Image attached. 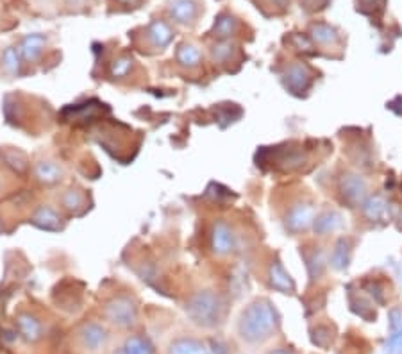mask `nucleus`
Segmentation results:
<instances>
[{
  "instance_id": "obj_25",
  "label": "nucleus",
  "mask_w": 402,
  "mask_h": 354,
  "mask_svg": "<svg viewBox=\"0 0 402 354\" xmlns=\"http://www.w3.org/2000/svg\"><path fill=\"white\" fill-rule=\"evenodd\" d=\"M348 263V249L345 240H339L338 245H336L335 252H333V265L336 269H345Z\"/></svg>"
},
{
  "instance_id": "obj_14",
  "label": "nucleus",
  "mask_w": 402,
  "mask_h": 354,
  "mask_svg": "<svg viewBox=\"0 0 402 354\" xmlns=\"http://www.w3.org/2000/svg\"><path fill=\"white\" fill-rule=\"evenodd\" d=\"M154 345L148 340L147 336L142 335H129L122 342L116 354H154Z\"/></svg>"
},
{
  "instance_id": "obj_24",
  "label": "nucleus",
  "mask_w": 402,
  "mask_h": 354,
  "mask_svg": "<svg viewBox=\"0 0 402 354\" xmlns=\"http://www.w3.org/2000/svg\"><path fill=\"white\" fill-rule=\"evenodd\" d=\"M133 67H134L133 58H129V56H122V58L113 61L111 70H109V72H111V76L116 77V79H122V77L129 76Z\"/></svg>"
},
{
  "instance_id": "obj_28",
  "label": "nucleus",
  "mask_w": 402,
  "mask_h": 354,
  "mask_svg": "<svg viewBox=\"0 0 402 354\" xmlns=\"http://www.w3.org/2000/svg\"><path fill=\"white\" fill-rule=\"evenodd\" d=\"M388 354H402V329L395 331L388 344Z\"/></svg>"
},
{
  "instance_id": "obj_1",
  "label": "nucleus",
  "mask_w": 402,
  "mask_h": 354,
  "mask_svg": "<svg viewBox=\"0 0 402 354\" xmlns=\"http://www.w3.org/2000/svg\"><path fill=\"white\" fill-rule=\"evenodd\" d=\"M279 326V315L272 302L267 299L254 300L247 306L238 320V333L249 344H259L276 333Z\"/></svg>"
},
{
  "instance_id": "obj_11",
  "label": "nucleus",
  "mask_w": 402,
  "mask_h": 354,
  "mask_svg": "<svg viewBox=\"0 0 402 354\" xmlns=\"http://www.w3.org/2000/svg\"><path fill=\"white\" fill-rule=\"evenodd\" d=\"M34 175L40 183L52 186V184H58L63 179L65 172H63V166L58 162L41 159V162H38L34 165Z\"/></svg>"
},
{
  "instance_id": "obj_27",
  "label": "nucleus",
  "mask_w": 402,
  "mask_h": 354,
  "mask_svg": "<svg viewBox=\"0 0 402 354\" xmlns=\"http://www.w3.org/2000/svg\"><path fill=\"white\" fill-rule=\"evenodd\" d=\"M232 49L229 43H219V45H214L213 49V58L214 61H225V59L231 56Z\"/></svg>"
},
{
  "instance_id": "obj_18",
  "label": "nucleus",
  "mask_w": 402,
  "mask_h": 354,
  "mask_svg": "<svg viewBox=\"0 0 402 354\" xmlns=\"http://www.w3.org/2000/svg\"><path fill=\"white\" fill-rule=\"evenodd\" d=\"M177 63L184 68H195L201 65L202 54L201 50L197 49L192 43H183V45L177 49V54H175Z\"/></svg>"
},
{
  "instance_id": "obj_29",
  "label": "nucleus",
  "mask_w": 402,
  "mask_h": 354,
  "mask_svg": "<svg viewBox=\"0 0 402 354\" xmlns=\"http://www.w3.org/2000/svg\"><path fill=\"white\" fill-rule=\"evenodd\" d=\"M315 267H317V276H320L322 267H324V254L322 252H315L313 260H309V274L315 270Z\"/></svg>"
},
{
  "instance_id": "obj_22",
  "label": "nucleus",
  "mask_w": 402,
  "mask_h": 354,
  "mask_svg": "<svg viewBox=\"0 0 402 354\" xmlns=\"http://www.w3.org/2000/svg\"><path fill=\"white\" fill-rule=\"evenodd\" d=\"M238 29V22L229 14H222L216 23H214V36H219L220 40H225V38L232 36Z\"/></svg>"
},
{
  "instance_id": "obj_15",
  "label": "nucleus",
  "mask_w": 402,
  "mask_h": 354,
  "mask_svg": "<svg viewBox=\"0 0 402 354\" xmlns=\"http://www.w3.org/2000/svg\"><path fill=\"white\" fill-rule=\"evenodd\" d=\"M168 354H208V349L202 342L195 340V338H188V336H181L175 338L168 344Z\"/></svg>"
},
{
  "instance_id": "obj_16",
  "label": "nucleus",
  "mask_w": 402,
  "mask_h": 354,
  "mask_svg": "<svg viewBox=\"0 0 402 354\" xmlns=\"http://www.w3.org/2000/svg\"><path fill=\"white\" fill-rule=\"evenodd\" d=\"M342 192H344V197L353 204H359L365 197L366 186L363 183V179H359L357 175H345L344 181H342Z\"/></svg>"
},
{
  "instance_id": "obj_10",
  "label": "nucleus",
  "mask_w": 402,
  "mask_h": 354,
  "mask_svg": "<svg viewBox=\"0 0 402 354\" xmlns=\"http://www.w3.org/2000/svg\"><path fill=\"white\" fill-rule=\"evenodd\" d=\"M147 38L150 41V45L154 49L163 50L165 47H168L174 40V31L170 27L168 23L163 22V20H152L150 25L147 29Z\"/></svg>"
},
{
  "instance_id": "obj_9",
  "label": "nucleus",
  "mask_w": 402,
  "mask_h": 354,
  "mask_svg": "<svg viewBox=\"0 0 402 354\" xmlns=\"http://www.w3.org/2000/svg\"><path fill=\"white\" fill-rule=\"evenodd\" d=\"M45 45H47V38L40 34V32H34V34H27L25 38H22L20 45H18V52H20L23 61L32 63V61L40 58Z\"/></svg>"
},
{
  "instance_id": "obj_2",
  "label": "nucleus",
  "mask_w": 402,
  "mask_h": 354,
  "mask_svg": "<svg viewBox=\"0 0 402 354\" xmlns=\"http://www.w3.org/2000/svg\"><path fill=\"white\" fill-rule=\"evenodd\" d=\"M184 311H186V317L195 326L211 329V327H216L223 320L225 302H223L222 296L214 290H201L195 291L186 300Z\"/></svg>"
},
{
  "instance_id": "obj_8",
  "label": "nucleus",
  "mask_w": 402,
  "mask_h": 354,
  "mask_svg": "<svg viewBox=\"0 0 402 354\" xmlns=\"http://www.w3.org/2000/svg\"><path fill=\"white\" fill-rule=\"evenodd\" d=\"M36 228L43 229V231H59L63 229V217L59 215L58 210L52 206H40L32 213L31 219Z\"/></svg>"
},
{
  "instance_id": "obj_30",
  "label": "nucleus",
  "mask_w": 402,
  "mask_h": 354,
  "mask_svg": "<svg viewBox=\"0 0 402 354\" xmlns=\"http://www.w3.org/2000/svg\"><path fill=\"white\" fill-rule=\"evenodd\" d=\"M68 4L70 5H80V4H85V0H67Z\"/></svg>"
},
{
  "instance_id": "obj_21",
  "label": "nucleus",
  "mask_w": 402,
  "mask_h": 354,
  "mask_svg": "<svg viewBox=\"0 0 402 354\" xmlns=\"http://www.w3.org/2000/svg\"><path fill=\"white\" fill-rule=\"evenodd\" d=\"M22 56L18 52V47H8L2 52V68L9 76H18L20 68H22Z\"/></svg>"
},
{
  "instance_id": "obj_4",
  "label": "nucleus",
  "mask_w": 402,
  "mask_h": 354,
  "mask_svg": "<svg viewBox=\"0 0 402 354\" xmlns=\"http://www.w3.org/2000/svg\"><path fill=\"white\" fill-rule=\"evenodd\" d=\"M79 340L89 353H97L106 347L107 340H109V331L100 322H86L79 329Z\"/></svg>"
},
{
  "instance_id": "obj_12",
  "label": "nucleus",
  "mask_w": 402,
  "mask_h": 354,
  "mask_svg": "<svg viewBox=\"0 0 402 354\" xmlns=\"http://www.w3.org/2000/svg\"><path fill=\"white\" fill-rule=\"evenodd\" d=\"M309 82H311V74H309L308 67H304V65H293L284 74V86L291 93H300V91L308 90Z\"/></svg>"
},
{
  "instance_id": "obj_5",
  "label": "nucleus",
  "mask_w": 402,
  "mask_h": 354,
  "mask_svg": "<svg viewBox=\"0 0 402 354\" xmlns=\"http://www.w3.org/2000/svg\"><path fill=\"white\" fill-rule=\"evenodd\" d=\"M234 247H236V236L232 233V229L222 220L214 222L211 231V249L214 254L227 256L229 252L234 251Z\"/></svg>"
},
{
  "instance_id": "obj_17",
  "label": "nucleus",
  "mask_w": 402,
  "mask_h": 354,
  "mask_svg": "<svg viewBox=\"0 0 402 354\" xmlns=\"http://www.w3.org/2000/svg\"><path fill=\"white\" fill-rule=\"evenodd\" d=\"M270 287L276 288L277 291H282V294H291V291L295 290V285L293 281H291L290 274L286 272L284 267H282L279 261H276V263H272V267H270Z\"/></svg>"
},
{
  "instance_id": "obj_6",
  "label": "nucleus",
  "mask_w": 402,
  "mask_h": 354,
  "mask_svg": "<svg viewBox=\"0 0 402 354\" xmlns=\"http://www.w3.org/2000/svg\"><path fill=\"white\" fill-rule=\"evenodd\" d=\"M16 329L25 342H38L43 336V324L36 315L20 313L16 317Z\"/></svg>"
},
{
  "instance_id": "obj_26",
  "label": "nucleus",
  "mask_w": 402,
  "mask_h": 354,
  "mask_svg": "<svg viewBox=\"0 0 402 354\" xmlns=\"http://www.w3.org/2000/svg\"><path fill=\"white\" fill-rule=\"evenodd\" d=\"M313 38L318 41V43H331V41L336 40L335 31L329 27V25H324V23H318L313 27Z\"/></svg>"
},
{
  "instance_id": "obj_31",
  "label": "nucleus",
  "mask_w": 402,
  "mask_h": 354,
  "mask_svg": "<svg viewBox=\"0 0 402 354\" xmlns=\"http://www.w3.org/2000/svg\"><path fill=\"white\" fill-rule=\"evenodd\" d=\"M270 354H293V353H290V351H284V349H277V351H272Z\"/></svg>"
},
{
  "instance_id": "obj_19",
  "label": "nucleus",
  "mask_w": 402,
  "mask_h": 354,
  "mask_svg": "<svg viewBox=\"0 0 402 354\" xmlns=\"http://www.w3.org/2000/svg\"><path fill=\"white\" fill-rule=\"evenodd\" d=\"M342 225V217L335 211H326V213H322L315 222H313V228H315V233L318 234H326L331 233V231H335Z\"/></svg>"
},
{
  "instance_id": "obj_7",
  "label": "nucleus",
  "mask_w": 402,
  "mask_h": 354,
  "mask_svg": "<svg viewBox=\"0 0 402 354\" xmlns=\"http://www.w3.org/2000/svg\"><path fill=\"white\" fill-rule=\"evenodd\" d=\"M168 14L175 23L188 25V23L195 22L197 14H199V5L195 0H174L168 8Z\"/></svg>"
},
{
  "instance_id": "obj_32",
  "label": "nucleus",
  "mask_w": 402,
  "mask_h": 354,
  "mask_svg": "<svg viewBox=\"0 0 402 354\" xmlns=\"http://www.w3.org/2000/svg\"><path fill=\"white\" fill-rule=\"evenodd\" d=\"M273 2H276V4H279V5H284L286 2H288V0H273Z\"/></svg>"
},
{
  "instance_id": "obj_3",
  "label": "nucleus",
  "mask_w": 402,
  "mask_h": 354,
  "mask_svg": "<svg viewBox=\"0 0 402 354\" xmlns=\"http://www.w3.org/2000/svg\"><path fill=\"white\" fill-rule=\"evenodd\" d=\"M102 317L106 318V322L118 327V329H131L138 324V302L134 297L125 296V294L111 297L102 306Z\"/></svg>"
},
{
  "instance_id": "obj_33",
  "label": "nucleus",
  "mask_w": 402,
  "mask_h": 354,
  "mask_svg": "<svg viewBox=\"0 0 402 354\" xmlns=\"http://www.w3.org/2000/svg\"><path fill=\"white\" fill-rule=\"evenodd\" d=\"M399 102H401V104H402V99H399ZM395 111H397V113H399V115H402V108H397V109H395Z\"/></svg>"
},
{
  "instance_id": "obj_20",
  "label": "nucleus",
  "mask_w": 402,
  "mask_h": 354,
  "mask_svg": "<svg viewBox=\"0 0 402 354\" xmlns=\"http://www.w3.org/2000/svg\"><path fill=\"white\" fill-rule=\"evenodd\" d=\"M61 206L71 215H79L85 210V195L79 190H67L61 195Z\"/></svg>"
},
{
  "instance_id": "obj_23",
  "label": "nucleus",
  "mask_w": 402,
  "mask_h": 354,
  "mask_svg": "<svg viewBox=\"0 0 402 354\" xmlns=\"http://www.w3.org/2000/svg\"><path fill=\"white\" fill-rule=\"evenodd\" d=\"M365 215L370 220H381L386 215V202L381 197H372L365 204Z\"/></svg>"
},
{
  "instance_id": "obj_13",
  "label": "nucleus",
  "mask_w": 402,
  "mask_h": 354,
  "mask_svg": "<svg viewBox=\"0 0 402 354\" xmlns=\"http://www.w3.org/2000/svg\"><path fill=\"white\" fill-rule=\"evenodd\" d=\"M313 222V208L309 204H297L286 217V225L293 233L304 231Z\"/></svg>"
}]
</instances>
